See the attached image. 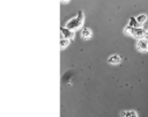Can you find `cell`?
Here are the masks:
<instances>
[{"instance_id": "2", "label": "cell", "mask_w": 148, "mask_h": 117, "mask_svg": "<svg viewBox=\"0 0 148 117\" xmlns=\"http://www.w3.org/2000/svg\"><path fill=\"white\" fill-rule=\"evenodd\" d=\"M136 49L140 52H148V39H139L136 43Z\"/></svg>"}, {"instance_id": "1", "label": "cell", "mask_w": 148, "mask_h": 117, "mask_svg": "<svg viewBox=\"0 0 148 117\" xmlns=\"http://www.w3.org/2000/svg\"><path fill=\"white\" fill-rule=\"evenodd\" d=\"M83 22H84L83 12H82V10H79L77 14H76L74 17L69 19V20L66 22L65 28H67V29L74 31V30H76V29H80V28L83 25Z\"/></svg>"}, {"instance_id": "7", "label": "cell", "mask_w": 148, "mask_h": 117, "mask_svg": "<svg viewBox=\"0 0 148 117\" xmlns=\"http://www.w3.org/2000/svg\"><path fill=\"white\" fill-rule=\"evenodd\" d=\"M146 20H147V16L145 14H141L136 17V22H139V23H143V22H146Z\"/></svg>"}, {"instance_id": "5", "label": "cell", "mask_w": 148, "mask_h": 117, "mask_svg": "<svg viewBox=\"0 0 148 117\" xmlns=\"http://www.w3.org/2000/svg\"><path fill=\"white\" fill-rule=\"evenodd\" d=\"M80 35H81V38H82V39H89V38L92 36V31H91L90 28H83V29L81 30Z\"/></svg>"}, {"instance_id": "3", "label": "cell", "mask_w": 148, "mask_h": 117, "mask_svg": "<svg viewBox=\"0 0 148 117\" xmlns=\"http://www.w3.org/2000/svg\"><path fill=\"white\" fill-rule=\"evenodd\" d=\"M60 32H61V37L62 38H68V39L74 38V31H72V30H69V29H67L65 27L60 28Z\"/></svg>"}, {"instance_id": "8", "label": "cell", "mask_w": 148, "mask_h": 117, "mask_svg": "<svg viewBox=\"0 0 148 117\" xmlns=\"http://www.w3.org/2000/svg\"><path fill=\"white\" fill-rule=\"evenodd\" d=\"M60 1H61V2H68L69 0H60Z\"/></svg>"}, {"instance_id": "6", "label": "cell", "mask_w": 148, "mask_h": 117, "mask_svg": "<svg viewBox=\"0 0 148 117\" xmlns=\"http://www.w3.org/2000/svg\"><path fill=\"white\" fill-rule=\"evenodd\" d=\"M69 43H71V39H68V38H60V47L61 49H66L68 45H69Z\"/></svg>"}, {"instance_id": "4", "label": "cell", "mask_w": 148, "mask_h": 117, "mask_svg": "<svg viewBox=\"0 0 148 117\" xmlns=\"http://www.w3.org/2000/svg\"><path fill=\"white\" fill-rule=\"evenodd\" d=\"M108 63L111 64V65H118L121 63V57L118 56V54H112L108 58Z\"/></svg>"}]
</instances>
